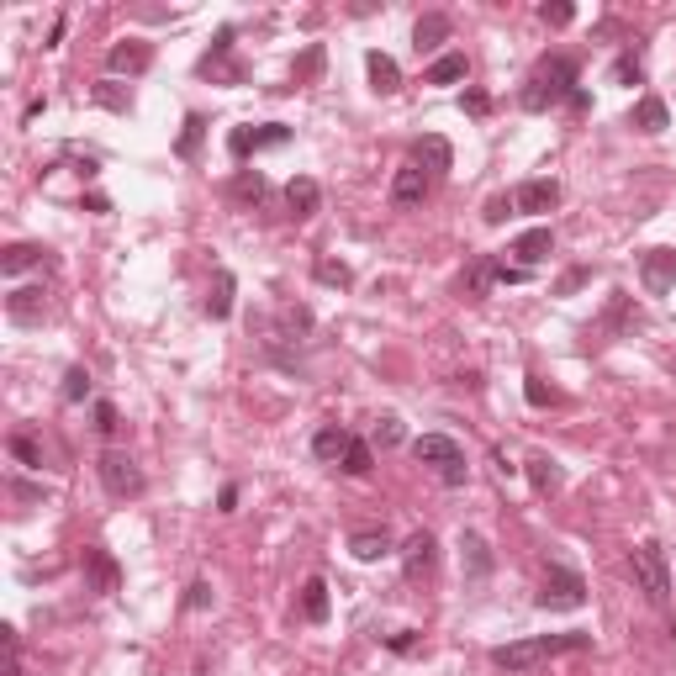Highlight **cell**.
I'll return each mask as SVG.
<instances>
[{
	"label": "cell",
	"instance_id": "1",
	"mask_svg": "<svg viewBox=\"0 0 676 676\" xmlns=\"http://www.w3.org/2000/svg\"><path fill=\"white\" fill-rule=\"evenodd\" d=\"M581 90V69L571 53H550V59H539L529 85H523L518 106L523 111H555V106H571V96Z\"/></svg>",
	"mask_w": 676,
	"mask_h": 676
},
{
	"label": "cell",
	"instance_id": "2",
	"mask_svg": "<svg viewBox=\"0 0 676 676\" xmlns=\"http://www.w3.org/2000/svg\"><path fill=\"white\" fill-rule=\"evenodd\" d=\"M587 645H592V634H581V629H571V634H534V640L497 645V650H492V666H502V671H529V666H539V661H555V655H571V650H587Z\"/></svg>",
	"mask_w": 676,
	"mask_h": 676
},
{
	"label": "cell",
	"instance_id": "3",
	"mask_svg": "<svg viewBox=\"0 0 676 676\" xmlns=\"http://www.w3.org/2000/svg\"><path fill=\"white\" fill-rule=\"evenodd\" d=\"M629 571H634V587H640L655 608L671 603V560H666V550L655 539H645V544H634V550H629Z\"/></svg>",
	"mask_w": 676,
	"mask_h": 676
},
{
	"label": "cell",
	"instance_id": "4",
	"mask_svg": "<svg viewBox=\"0 0 676 676\" xmlns=\"http://www.w3.org/2000/svg\"><path fill=\"white\" fill-rule=\"evenodd\" d=\"M412 455H418V465H428L444 486H465V476H471V465H465V449L449 439V434H423L412 439Z\"/></svg>",
	"mask_w": 676,
	"mask_h": 676
},
{
	"label": "cell",
	"instance_id": "5",
	"mask_svg": "<svg viewBox=\"0 0 676 676\" xmlns=\"http://www.w3.org/2000/svg\"><path fill=\"white\" fill-rule=\"evenodd\" d=\"M581 603H587V581H581V571L550 560V566H544V581H539V608H550V613H576Z\"/></svg>",
	"mask_w": 676,
	"mask_h": 676
},
{
	"label": "cell",
	"instance_id": "6",
	"mask_svg": "<svg viewBox=\"0 0 676 676\" xmlns=\"http://www.w3.org/2000/svg\"><path fill=\"white\" fill-rule=\"evenodd\" d=\"M96 476H101V486L117 502H127V497H143V486H148V476L138 471V460L133 455H122V449H106V455L96 460Z\"/></svg>",
	"mask_w": 676,
	"mask_h": 676
},
{
	"label": "cell",
	"instance_id": "7",
	"mask_svg": "<svg viewBox=\"0 0 676 676\" xmlns=\"http://www.w3.org/2000/svg\"><path fill=\"white\" fill-rule=\"evenodd\" d=\"M291 143V127L286 122H265V127H233L228 133V154L243 164L249 154H265V148H286Z\"/></svg>",
	"mask_w": 676,
	"mask_h": 676
},
{
	"label": "cell",
	"instance_id": "8",
	"mask_svg": "<svg viewBox=\"0 0 676 676\" xmlns=\"http://www.w3.org/2000/svg\"><path fill=\"white\" fill-rule=\"evenodd\" d=\"M201 74H212V80H222V85H243V64L233 59V27H222L217 32V43L201 53V64H196Z\"/></svg>",
	"mask_w": 676,
	"mask_h": 676
},
{
	"label": "cell",
	"instance_id": "9",
	"mask_svg": "<svg viewBox=\"0 0 676 676\" xmlns=\"http://www.w3.org/2000/svg\"><path fill=\"white\" fill-rule=\"evenodd\" d=\"M148 64H154V43H143V37H122V43H111V53H106L111 80H117V74H143Z\"/></svg>",
	"mask_w": 676,
	"mask_h": 676
},
{
	"label": "cell",
	"instance_id": "10",
	"mask_svg": "<svg viewBox=\"0 0 676 676\" xmlns=\"http://www.w3.org/2000/svg\"><path fill=\"white\" fill-rule=\"evenodd\" d=\"M434 566H439V544L428 529H418L402 544V571H407V581H423V576H434Z\"/></svg>",
	"mask_w": 676,
	"mask_h": 676
},
{
	"label": "cell",
	"instance_id": "11",
	"mask_svg": "<svg viewBox=\"0 0 676 676\" xmlns=\"http://www.w3.org/2000/svg\"><path fill=\"white\" fill-rule=\"evenodd\" d=\"M513 206H518V212H529V217H539V212H555V206H560V180H550V175L523 180L518 191H513Z\"/></svg>",
	"mask_w": 676,
	"mask_h": 676
},
{
	"label": "cell",
	"instance_id": "12",
	"mask_svg": "<svg viewBox=\"0 0 676 676\" xmlns=\"http://www.w3.org/2000/svg\"><path fill=\"white\" fill-rule=\"evenodd\" d=\"M640 286H645L650 296H666V291L676 286V249H650V254L640 259Z\"/></svg>",
	"mask_w": 676,
	"mask_h": 676
},
{
	"label": "cell",
	"instance_id": "13",
	"mask_svg": "<svg viewBox=\"0 0 676 676\" xmlns=\"http://www.w3.org/2000/svg\"><path fill=\"white\" fill-rule=\"evenodd\" d=\"M412 164H418L428 180H439V175H449V169H455V148H449L439 133H423L418 148H412Z\"/></svg>",
	"mask_w": 676,
	"mask_h": 676
},
{
	"label": "cell",
	"instance_id": "14",
	"mask_svg": "<svg viewBox=\"0 0 676 676\" xmlns=\"http://www.w3.org/2000/svg\"><path fill=\"white\" fill-rule=\"evenodd\" d=\"M423 201H428V175L418 164H402L397 175H391V206L407 212V206H423Z\"/></svg>",
	"mask_w": 676,
	"mask_h": 676
},
{
	"label": "cell",
	"instance_id": "15",
	"mask_svg": "<svg viewBox=\"0 0 676 676\" xmlns=\"http://www.w3.org/2000/svg\"><path fill=\"white\" fill-rule=\"evenodd\" d=\"M286 206H291L296 222L317 217V206H323V185H317L312 175H291V180H286Z\"/></svg>",
	"mask_w": 676,
	"mask_h": 676
},
{
	"label": "cell",
	"instance_id": "16",
	"mask_svg": "<svg viewBox=\"0 0 676 676\" xmlns=\"http://www.w3.org/2000/svg\"><path fill=\"white\" fill-rule=\"evenodd\" d=\"M85 581H90V592H117L122 587V566L101 550V544L85 550Z\"/></svg>",
	"mask_w": 676,
	"mask_h": 676
},
{
	"label": "cell",
	"instance_id": "17",
	"mask_svg": "<svg viewBox=\"0 0 676 676\" xmlns=\"http://www.w3.org/2000/svg\"><path fill=\"white\" fill-rule=\"evenodd\" d=\"M43 312H48L43 286H22V291H11V296H6V317H11V323H22V328L43 323Z\"/></svg>",
	"mask_w": 676,
	"mask_h": 676
},
{
	"label": "cell",
	"instance_id": "18",
	"mask_svg": "<svg viewBox=\"0 0 676 676\" xmlns=\"http://www.w3.org/2000/svg\"><path fill=\"white\" fill-rule=\"evenodd\" d=\"M513 254H518V265H523V270H534V265H544V259L555 254V233H550V228H529V233H518V238H513Z\"/></svg>",
	"mask_w": 676,
	"mask_h": 676
},
{
	"label": "cell",
	"instance_id": "19",
	"mask_svg": "<svg viewBox=\"0 0 676 676\" xmlns=\"http://www.w3.org/2000/svg\"><path fill=\"white\" fill-rule=\"evenodd\" d=\"M365 69H370V90L375 96H397L402 90V69H397V59H391V53H365Z\"/></svg>",
	"mask_w": 676,
	"mask_h": 676
},
{
	"label": "cell",
	"instance_id": "20",
	"mask_svg": "<svg viewBox=\"0 0 676 676\" xmlns=\"http://www.w3.org/2000/svg\"><path fill=\"white\" fill-rule=\"evenodd\" d=\"M349 428H338V423H323V428H317V434H312V455L317 460H323V465H344V449H349Z\"/></svg>",
	"mask_w": 676,
	"mask_h": 676
},
{
	"label": "cell",
	"instance_id": "21",
	"mask_svg": "<svg viewBox=\"0 0 676 676\" xmlns=\"http://www.w3.org/2000/svg\"><path fill=\"white\" fill-rule=\"evenodd\" d=\"M444 43H449V16H444V11L418 16V27H412V48H418V53H434V48H444Z\"/></svg>",
	"mask_w": 676,
	"mask_h": 676
},
{
	"label": "cell",
	"instance_id": "22",
	"mask_svg": "<svg viewBox=\"0 0 676 676\" xmlns=\"http://www.w3.org/2000/svg\"><path fill=\"white\" fill-rule=\"evenodd\" d=\"M666 101L661 96H640V101H634V111H629V127H640V133H666Z\"/></svg>",
	"mask_w": 676,
	"mask_h": 676
},
{
	"label": "cell",
	"instance_id": "23",
	"mask_svg": "<svg viewBox=\"0 0 676 676\" xmlns=\"http://www.w3.org/2000/svg\"><path fill=\"white\" fill-rule=\"evenodd\" d=\"M497 265H502L497 254H476L471 265H465V280H460V286H465V296H486V291H492Z\"/></svg>",
	"mask_w": 676,
	"mask_h": 676
},
{
	"label": "cell",
	"instance_id": "24",
	"mask_svg": "<svg viewBox=\"0 0 676 676\" xmlns=\"http://www.w3.org/2000/svg\"><path fill=\"white\" fill-rule=\"evenodd\" d=\"M523 471H529V481H534L539 497H555L560 486H566V476H560V465H555L550 455H529V465H523Z\"/></svg>",
	"mask_w": 676,
	"mask_h": 676
},
{
	"label": "cell",
	"instance_id": "25",
	"mask_svg": "<svg viewBox=\"0 0 676 676\" xmlns=\"http://www.w3.org/2000/svg\"><path fill=\"white\" fill-rule=\"evenodd\" d=\"M328 581L323 576H307L302 581V618H307V624H328Z\"/></svg>",
	"mask_w": 676,
	"mask_h": 676
},
{
	"label": "cell",
	"instance_id": "26",
	"mask_svg": "<svg viewBox=\"0 0 676 676\" xmlns=\"http://www.w3.org/2000/svg\"><path fill=\"white\" fill-rule=\"evenodd\" d=\"M349 550H354V560H365V566H370V560H386L397 544H391L386 529H360V534L349 539Z\"/></svg>",
	"mask_w": 676,
	"mask_h": 676
},
{
	"label": "cell",
	"instance_id": "27",
	"mask_svg": "<svg viewBox=\"0 0 676 676\" xmlns=\"http://www.w3.org/2000/svg\"><path fill=\"white\" fill-rule=\"evenodd\" d=\"M460 80H465V53L460 48L439 53V59L428 64V74H423V85H460Z\"/></svg>",
	"mask_w": 676,
	"mask_h": 676
},
{
	"label": "cell",
	"instance_id": "28",
	"mask_svg": "<svg viewBox=\"0 0 676 676\" xmlns=\"http://www.w3.org/2000/svg\"><path fill=\"white\" fill-rule=\"evenodd\" d=\"M90 101L106 106V111H117V117H127V111H133V90H127L122 80H101L96 90H90Z\"/></svg>",
	"mask_w": 676,
	"mask_h": 676
},
{
	"label": "cell",
	"instance_id": "29",
	"mask_svg": "<svg viewBox=\"0 0 676 676\" xmlns=\"http://www.w3.org/2000/svg\"><path fill=\"white\" fill-rule=\"evenodd\" d=\"M43 254L48 249H37V243H11V249L0 254V275H22L32 265H43Z\"/></svg>",
	"mask_w": 676,
	"mask_h": 676
},
{
	"label": "cell",
	"instance_id": "30",
	"mask_svg": "<svg viewBox=\"0 0 676 676\" xmlns=\"http://www.w3.org/2000/svg\"><path fill=\"white\" fill-rule=\"evenodd\" d=\"M228 312H233V275L217 270L212 275V291H206V317H217V323H222Z\"/></svg>",
	"mask_w": 676,
	"mask_h": 676
},
{
	"label": "cell",
	"instance_id": "31",
	"mask_svg": "<svg viewBox=\"0 0 676 676\" xmlns=\"http://www.w3.org/2000/svg\"><path fill=\"white\" fill-rule=\"evenodd\" d=\"M312 275H317V286H333V291H349L354 286V270L344 265V259H317Z\"/></svg>",
	"mask_w": 676,
	"mask_h": 676
},
{
	"label": "cell",
	"instance_id": "32",
	"mask_svg": "<svg viewBox=\"0 0 676 676\" xmlns=\"http://www.w3.org/2000/svg\"><path fill=\"white\" fill-rule=\"evenodd\" d=\"M460 550H465V566H471V576L481 581L486 571H492V550H486L481 534H460Z\"/></svg>",
	"mask_w": 676,
	"mask_h": 676
},
{
	"label": "cell",
	"instance_id": "33",
	"mask_svg": "<svg viewBox=\"0 0 676 676\" xmlns=\"http://www.w3.org/2000/svg\"><path fill=\"white\" fill-rule=\"evenodd\" d=\"M233 196L238 201H265L270 196V180L259 175V169H238V175H233Z\"/></svg>",
	"mask_w": 676,
	"mask_h": 676
},
{
	"label": "cell",
	"instance_id": "34",
	"mask_svg": "<svg viewBox=\"0 0 676 676\" xmlns=\"http://www.w3.org/2000/svg\"><path fill=\"white\" fill-rule=\"evenodd\" d=\"M201 138H206V117H201V111H191V117H185V133L175 143V154L180 159H196L201 154Z\"/></svg>",
	"mask_w": 676,
	"mask_h": 676
},
{
	"label": "cell",
	"instance_id": "35",
	"mask_svg": "<svg viewBox=\"0 0 676 676\" xmlns=\"http://www.w3.org/2000/svg\"><path fill=\"white\" fill-rule=\"evenodd\" d=\"M370 465H375V449H370L365 439H349L344 465H338V471H349V476H370Z\"/></svg>",
	"mask_w": 676,
	"mask_h": 676
},
{
	"label": "cell",
	"instance_id": "36",
	"mask_svg": "<svg viewBox=\"0 0 676 676\" xmlns=\"http://www.w3.org/2000/svg\"><path fill=\"white\" fill-rule=\"evenodd\" d=\"M608 80H613V85H645V64L634 59V53H618L613 69H608Z\"/></svg>",
	"mask_w": 676,
	"mask_h": 676
},
{
	"label": "cell",
	"instance_id": "37",
	"mask_svg": "<svg viewBox=\"0 0 676 676\" xmlns=\"http://www.w3.org/2000/svg\"><path fill=\"white\" fill-rule=\"evenodd\" d=\"M640 323H645V317L629 307V296H624V291H613V302H608V323H603V328H640Z\"/></svg>",
	"mask_w": 676,
	"mask_h": 676
},
{
	"label": "cell",
	"instance_id": "38",
	"mask_svg": "<svg viewBox=\"0 0 676 676\" xmlns=\"http://www.w3.org/2000/svg\"><path fill=\"white\" fill-rule=\"evenodd\" d=\"M370 439L375 444H381V449H397L407 434H402V418H397V412H386V418H375V428H370Z\"/></svg>",
	"mask_w": 676,
	"mask_h": 676
},
{
	"label": "cell",
	"instance_id": "39",
	"mask_svg": "<svg viewBox=\"0 0 676 676\" xmlns=\"http://www.w3.org/2000/svg\"><path fill=\"white\" fill-rule=\"evenodd\" d=\"M11 455L22 460V465H32V471H43V449H37L32 434H11Z\"/></svg>",
	"mask_w": 676,
	"mask_h": 676
},
{
	"label": "cell",
	"instance_id": "40",
	"mask_svg": "<svg viewBox=\"0 0 676 676\" xmlns=\"http://www.w3.org/2000/svg\"><path fill=\"white\" fill-rule=\"evenodd\" d=\"M571 16H576L571 0H544V6H539V22L544 27H571Z\"/></svg>",
	"mask_w": 676,
	"mask_h": 676
},
{
	"label": "cell",
	"instance_id": "41",
	"mask_svg": "<svg viewBox=\"0 0 676 676\" xmlns=\"http://www.w3.org/2000/svg\"><path fill=\"white\" fill-rule=\"evenodd\" d=\"M85 397H90V370L74 365V370L64 375V402H85Z\"/></svg>",
	"mask_w": 676,
	"mask_h": 676
},
{
	"label": "cell",
	"instance_id": "42",
	"mask_svg": "<svg viewBox=\"0 0 676 676\" xmlns=\"http://www.w3.org/2000/svg\"><path fill=\"white\" fill-rule=\"evenodd\" d=\"M317 69H323V48L312 43V48L302 53V59H296V69H291V74H296V85H307V80H312Z\"/></svg>",
	"mask_w": 676,
	"mask_h": 676
},
{
	"label": "cell",
	"instance_id": "43",
	"mask_svg": "<svg viewBox=\"0 0 676 676\" xmlns=\"http://www.w3.org/2000/svg\"><path fill=\"white\" fill-rule=\"evenodd\" d=\"M460 111H465V117H486V111H492V96H486V90H465V96H460Z\"/></svg>",
	"mask_w": 676,
	"mask_h": 676
},
{
	"label": "cell",
	"instance_id": "44",
	"mask_svg": "<svg viewBox=\"0 0 676 676\" xmlns=\"http://www.w3.org/2000/svg\"><path fill=\"white\" fill-rule=\"evenodd\" d=\"M507 212H518V206H513V196H492V201L481 206V217L492 222V228H497V222H507Z\"/></svg>",
	"mask_w": 676,
	"mask_h": 676
},
{
	"label": "cell",
	"instance_id": "45",
	"mask_svg": "<svg viewBox=\"0 0 676 676\" xmlns=\"http://www.w3.org/2000/svg\"><path fill=\"white\" fill-rule=\"evenodd\" d=\"M523 397H529L534 407H550L555 402V386H544L539 375H529V381H523Z\"/></svg>",
	"mask_w": 676,
	"mask_h": 676
},
{
	"label": "cell",
	"instance_id": "46",
	"mask_svg": "<svg viewBox=\"0 0 676 676\" xmlns=\"http://www.w3.org/2000/svg\"><path fill=\"white\" fill-rule=\"evenodd\" d=\"M117 428H122V423H117V407H111V402H96V434H106V439H111Z\"/></svg>",
	"mask_w": 676,
	"mask_h": 676
},
{
	"label": "cell",
	"instance_id": "47",
	"mask_svg": "<svg viewBox=\"0 0 676 676\" xmlns=\"http://www.w3.org/2000/svg\"><path fill=\"white\" fill-rule=\"evenodd\" d=\"M206 603H212V587H206V581H196L191 597H185V608H206Z\"/></svg>",
	"mask_w": 676,
	"mask_h": 676
},
{
	"label": "cell",
	"instance_id": "48",
	"mask_svg": "<svg viewBox=\"0 0 676 676\" xmlns=\"http://www.w3.org/2000/svg\"><path fill=\"white\" fill-rule=\"evenodd\" d=\"M581 280H587V270H566V275H560V286H555V291H560V296H571V291L581 286Z\"/></svg>",
	"mask_w": 676,
	"mask_h": 676
},
{
	"label": "cell",
	"instance_id": "49",
	"mask_svg": "<svg viewBox=\"0 0 676 676\" xmlns=\"http://www.w3.org/2000/svg\"><path fill=\"white\" fill-rule=\"evenodd\" d=\"M412 645H418V634H412V629H402V634H391V650H397V655H402V650H412Z\"/></svg>",
	"mask_w": 676,
	"mask_h": 676
},
{
	"label": "cell",
	"instance_id": "50",
	"mask_svg": "<svg viewBox=\"0 0 676 676\" xmlns=\"http://www.w3.org/2000/svg\"><path fill=\"white\" fill-rule=\"evenodd\" d=\"M217 507H222V513H233V507H238V486H222V497H217Z\"/></svg>",
	"mask_w": 676,
	"mask_h": 676
}]
</instances>
